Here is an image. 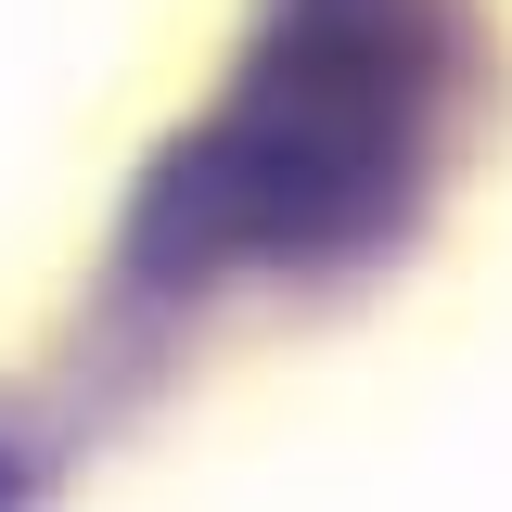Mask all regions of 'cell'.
I'll list each match as a JSON object with an SVG mask.
<instances>
[{
    "mask_svg": "<svg viewBox=\"0 0 512 512\" xmlns=\"http://www.w3.org/2000/svg\"><path fill=\"white\" fill-rule=\"evenodd\" d=\"M436 116V13L423 0H282L231 103L180 141V167L141 205L154 269L231 256H346L397 218Z\"/></svg>",
    "mask_w": 512,
    "mask_h": 512,
    "instance_id": "obj_1",
    "label": "cell"
}]
</instances>
